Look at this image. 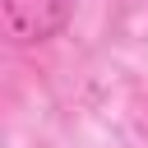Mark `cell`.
Segmentation results:
<instances>
[{
	"instance_id": "obj_1",
	"label": "cell",
	"mask_w": 148,
	"mask_h": 148,
	"mask_svg": "<svg viewBox=\"0 0 148 148\" xmlns=\"http://www.w3.org/2000/svg\"><path fill=\"white\" fill-rule=\"evenodd\" d=\"M74 18V0H0V28L14 46H42Z\"/></svg>"
}]
</instances>
